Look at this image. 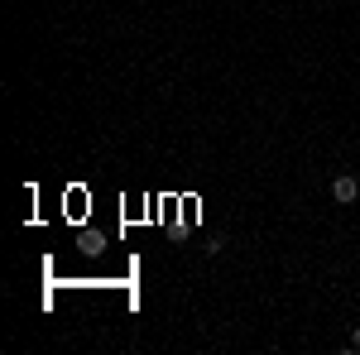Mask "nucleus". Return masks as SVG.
Instances as JSON below:
<instances>
[{"mask_svg": "<svg viewBox=\"0 0 360 355\" xmlns=\"http://www.w3.org/2000/svg\"><path fill=\"white\" fill-rule=\"evenodd\" d=\"M351 351H360V327H356V331H351Z\"/></svg>", "mask_w": 360, "mask_h": 355, "instance_id": "f03ea898", "label": "nucleus"}, {"mask_svg": "<svg viewBox=\"0 0 360 355\" xmlns=\"http://www.w3.org/2000/svg\"><path fill=\"white\" fill-rule=\"evenodd\" d=\"M332 197L341 202V207L356 202V197H360V178H356V173H336V178H332Z\"/></svg>", "mask_w": 360, "mask_h": 355, "instance_id": "f257e3e1", "label": "nucleus"}]
</instances>
